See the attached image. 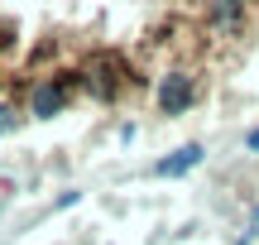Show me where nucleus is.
Instances as JSON below:
<instances>
[{
  "mask_svg": "<svg viewBox=\"0 0 259 245\" xmlns=\"http://www.w3.org/2000/svg\"><path fill=\"white\" fill-rule=\"evenodd\" d=\"M202 159H206L202 144H183V149H173L168 159H158V164H154V178H183V173H192Z\"/></svg>",
  "mask_w": 259,
  "mask_h": 245,
  "instance_id": "obj_4",
  "label": "nucleus"
},
{
  "mask_svg": "<svg viewBox=\"0 0 259 245\" xmlns=\"http://www.w3.org/2000/svg\"><path fill=\"white\" fill-rule=\"evenodd\" d=\"M72 87H77V72L72 77H38L34 87H29V111L38 115V120H48V115H58L67 106V96H72Z\"/></svg>",
  "mask_w": 259,
  "mask_h": 245,
  "instance_id": "obj_2",
  "label": "nucleus"
},
{
  "mask_svg": "<svg viewBox=\"0 0 259 245\" xmlns=\"http://www.w3.org/2000/svg\"><path fill=\"white\" fill-rule=\"evenodd\" d=\"M240 19H245V5H235V0H216V5H211V24L235 29Z\"/></svg>",
  "mask_w": 259,
  "mask_h": 245,
  "instance_id": "obj_5",
  "label": "nucleus"
},
{
  "mask_svg": "<svg viewBox=\"0 0 259 245\" xmlns=\"http://www.w3.org/2000/svg\"><path fill=\"white\" fill-rule=\"evenodd\" d=\"M15 130V111H10V106H0V135H10Z\"/></svg>",
  "mask_w": 259,
  "mask_h": 245,
  "instance_id": "obj_6",
  "label": "nucleus"
},
{
  "mask_svg": "<svg viewBox=\"0 0 259 245\" xmlns=\"http://www.w3.org/2000/svg\"><path fill=\"white\" fill-rule=\"evenodd\" d=\"M125 82H130V67L115 53H106V48L87 53L82 67H77V87H82L87 96H96V101H115V96L125 92Z\"/></svg>",
  "mask_w": 259,
  "mask_h": 245,
  "instance_id": "obj_1",
  "label": "nucleus"
},
{
  "mask_svg": "<svg viewBox=\"0 0 259 245\" xmlns=\"http://www.w3.org/2000/svg\"><path fill=\"white\" fill-rule=\"evenodd\" d=\"M245 149H250V154H259V125H254L250 135H245Z\"/></svg>",
  "mask_w": 259,
  "mask_h": 245,
  "instance_id": "obj_7",
  "label": "nucleus"
},
{
  "mask_svg": "<svg viewBox=\"0 0 259 245\" xmlns=\"http://www.w3.org/2000/svg\"><path fill=\"white\" fill-rule=\"evenodd\" d=\"M192 101H197V82H192L187 72L158 77V111H163V115H183Z\"/></svg>",
  "mask_w": 259,
  "mask_h": 245,
  "instance_id": "obj_3",
  "label": "nucleus"
}]
</instances>
